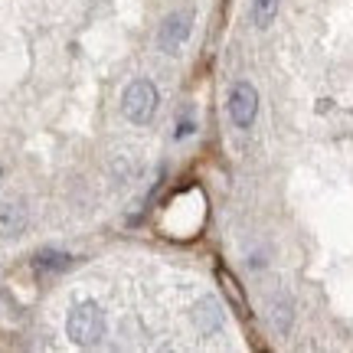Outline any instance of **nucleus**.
Segmentation results:
<instances>
[{
	"label": "nucleus",
	"mask_w": 353,
	"mask_h": 353,
	"mask_svg": "<svg viewBox=\"0 0 353 353\" xmlns=\"http://www.w3.org/2000/svg\"><path fill=\"white\" fill-rule=\"evenodd\" d=\"M190 131H193V121H183V125L176 128V138H187Z\"/></svg>",
	"instance_id": "obj_12"
},
{
	"label": "nucleus",
	"mask_w": 353,
	"mask_h": 353,
	"mask_svg": "<svg viewBox=\"0 0 353 353\" xmlns=\"http://www.w3.org/2000/svg\"><path fill=\"white\" fill-rule=\"evenodd\" d=\"M229 114H232L236 128H252L255 114H259V95H255V88L249 82L232 85V92H229Z\"/></svg>",
	"instance_id": "obj_4"
},
{
	"label": "nucleus",
	"mask_w": 353,
	"mask_h": 353,
	"mask_svg": "<svg viewBox=\"0 0 353 353\" xmlns=\"http://www.w3.org/2000/svg\"><path fill=\"white\" fill-rule=\"evenodd\" d=\"M190 30H193V13L190 10H180L174 17H167L164 30H161V46L164 52H180V46L187 43Z\"/></svg>",
	"instance_id": "obj_5"
},
{
	"label": "nucleus",
	"mask_w": 353,
	"mask_h": 353,
	"mask_svg": "<svg viewBox=\"0 0 353 353\" xmlns=\"http://www.w3.org/2000/svg\"><path fill=\"white\" fill-rule=\"evenodd\" d=\"M23 226H26L23 206H17V203H3V206H0V232L17 236V232H20Z\"/></svg>",
	"instance_id": "obj_8"
},
{
	"label": "nucleus",
	"mask_w": 353,
	"mask_h": 353,
	"mask_svg": "<svg viewBox=\"0 0 353 353\" xmlns=\"http://www.w3.org/2000/svg\"><path fill=\"white\" fill-rule=\"evenodd\" d=\"M196 324H200L203 334H219L223 330V311L213 298H203L200 307H196Z\"/></svg>",
	"instance_id": "obj_7"
},
{
	"label": "nucleus",
	"mask_w": 353,
	"mask_h": 353,
	"mask_svg": "<svg viewBox=\"0 0 353 353\" xmlns=\"http://www.w3.org/2000/svg\"><path fill=\"white\" fill-rule=\"evenodd\" d=\"M278 3L281 0H255L252 3V20H255V26H268L272 20H275V13H278Z\"/></svg>",
	"instance_id": "obj_9"
},
{
	"label": "nucleus",
	"mask_w": 353,
	"mask_h": 353,
	"mask_svg": "<svg viewBox=\"0 0 353 353\" xmlns=\"http://www.w3.org/2000/svg\"><path fill=\"white\" fill-rule=\"evenodd\" d=\"M69 337L79 343V347H99L101 337H105V314L99 311V304H79L69 314Z\"/></svg>",
	"instance_id": "obj_2"
},
{
	"label": "nucleus",
	"mask_w": 353,
	"mask_h": 353,
	"mask_svg": "<svg viewBox=\"0 0 353 353\" xmlns=\"http://www.w3.org/2000/svg\"><path fill=\"white\" fill-rule=\"evenodd\" d=\"M203 226H206V193L200 187L176 190L157 213V229L167 239H196Z\"/></svg>",
	"instance_id": "obj_1"
},
{
	"label": "nucleus",
	"mask_w": 353,
	"mask_h": 353,
	"mask_svg": "<svg viewBox=\"0 0 353 353\" xmlns=\"http://www.w3.org/2000/svg\"><path fill=\"white\" fill-rule=\"evenodd\" d=\"M69 265V255L65 252H39L37 255V268L39 272H63Z\"/></svg>",
	"instance_id": "obj_10"
},
{
	"label": "nucleus",
	"mask_w": 353,
	"mask_h": 353,
	"mask_svg": "<svg viewBox=\"0 0 353 353\" xmlns=\"http://www.w3.org/2000/svg\"><path fill=\"white\" fill-rule=\"evenodd\" d=\"M288 317H291L288 301H285V304H275V324H278V330H288Z\"/></svg>",
	"instance_id": "obj_11"
},
{
	"label": "nucleus",
	"mask_w": 353,
	"mask_h": 353,
	"mask_svg": "<svg viewBox=\"0 0 353 353\" xmlns=\"http://www.w3.org/2000/svg\"><path fill=\"white\" fill-rule=\"evenodd\" d=\"M121 105H125V114L134 125H148L154 112H157V88H154V82H148V79L131 82L125 88V101Z\"/></svg>",
	"instance_id": "obj_3"
},
{
	"label": "nucleus",
	"mask_w": 353,
	"mask_h": 353,
	"mask_svg": "<svg viewBox=\"0 0 353 353\" xmlns=\"http://www.w3.org/2000/svg\"><path fill=\"white\" fill-rule=\"evenodd\" d=\"M216 281H219V288H223V294L229 298V304H232V311L239 317H249V298H245V291H242L239 278L229 272L226 265H219L216 268Z\"/></svg>",
	"instance_id": "obj_6"
}]
</instances>
